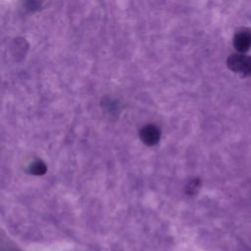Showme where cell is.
Returning a JSON list of instances; mask_svg holds the SVG:
<instances>
[{"label":"cell","mask_w":251,"mask_h":251,"mask_svg":"<svg viewBox=\"0 0 251 251\" xmlns=\"http://www.w3.org/2000/svg\"><path fill=\"white\" fill-rule=\"evenodd\" d=\"M28 172L32 175L35 176H39V175H43L46 172V166L44 163H42L41 161H35L33 162L29 168H28Z\"/></svg>","instance_id":"obj_4"},{"label":"cell","mask_w":251,"mask_h":251,"mask_svg":"<svg viewBox=\"0 0 251 251\" xmlns=\"http://www.w3.org/2000/svg\"><path fill=\"white\" fill-rule=\"evenodd\" d=\"M233 44L238 51H247L251 46V31L248 29L238 31L234 36Z\"/></svg>","instance_id":"obj_3"},{"label":"cell","mask_w":251,"mask_h":251,"mask_svg":"<svg viewBox=\"0 0 251 251\" xmlns=\"http://www.w3.org/2000/svg\"><path fill=\"white\" fill-rule=\"evenodd\" d=\"M160 129L153 125H148L144 126L140 131L141 141L148 146H153L157 144L160 139Z\"/></svg>","instance_id":"obj_2"},{"label":"cell","mask_w":251,"mask_h":251,"mask_svg":"<svg viewBox=\"0 0 251 251\" xmlns=\"http://www.w3.org/2000/svg\"><path fill=\"white\" fill-rule=\"evenodd\" d=\"M228 68L245 75H251V57L245 55H231L227 59Z\"/></svg>","instance_id":"obj_1"}]
</instances>
